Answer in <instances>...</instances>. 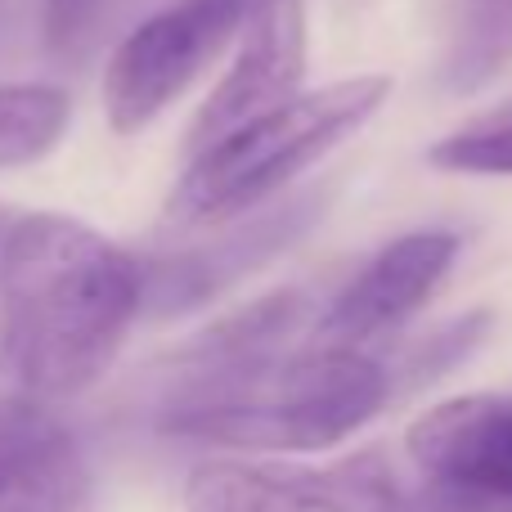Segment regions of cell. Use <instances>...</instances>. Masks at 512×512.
<instances>
[{"label":"cell","instance_id":"obj_3","mask_svg":"<svg viewBox=\"0 0 512 512\" xmlns=\"http://www.w3.org/2000/svg\"><path fill=\"white\" fill-rule=\"evenodd\" d=\"M387 95L391 77H346L288 99L221 144L194 153L167 198V216L176 225H216L252 212L342 149L369 117L382 113Z\"/></svg>","mask_w":512,"mask_h":512},{"label":"cell","instance_id":"obj_13","mask_svg":"<svg viewBox=\"0 0 512 512\" xmlns=\"http://www.w3.org/2000/svg\"><path fill=\"white\" fill-rule=\"evenodd\" d=\"M9 221H14V216L5 212V207H0V248H5V234H9Z\"/></svg>","mask_w":512,"mask_h":512},{"label":"cell","instance_id":"obj_5","mask_svg":"<svg viewBox=\"0 0 512 512\" xmlns=\"http://www.w3.org/2000/svg\"><path fill=\"white\" fill-rule=\"evenodd\" d=\"M261 0H176L144 18L104 68V117L117 135L153 126L248 27Z\"/></svg>","mask_w":512,"mask_h":512},{"label":"cell","instance_id":"obj_10","mask_svg":"<svg viewBox=\"0 0 512 512\" xmlns=\"http://www.w3.org/2000/svg\"><path fill=\"white\" fill-rule=\"evenodd\" d=\"M72 117L68 90L45 81H0V171L41 162L59 149Z\"/></svg>","mask_w":512,"mask_h":512},{"label":"cell","instance_id":"obj_11","mask_svg":"<svg viewBox=\"0 0 512 512\" xmlns=\"http://www.w3.org/2000/svg\"><path fill=\"white\" fill-rule=\"evenodd\" d=\"M427 162L454 176H512V122L445 135L427 149Z\"/></svg>","mask_w":512,"mask_h":512},{"label":"cell","instance_id":"obj_12","mask_svg":"<svg viewBox=\"0 0 512 512\" xmlns=\"http://www.w3.org/2000/svg\"><path fill=\"white\" fill-rule=\"evenodd\" d=\"M108 0H45V41L59 54H72L86 45V36L99 27Z\"/></svg>","mask_w":512,"mask_h":512},{"label":"cell","instance_id":"obj_1","mask_svg":"<svg viewBox=\"0 0 512 512\" xmlns=\"http://www.w3.org/2000/svg\"><path fill=\"white\" fill-rule=\"evenodd\" d=\"M144 288L140 261L86 221L14 216L0 248V360L18 391L59 405L95 387L140 315Z\"/></svg>","mask_w":512,"mask_h":512},{"label":"cell","instance_id":"obj_4","mask_svg":"<svg viewBox=\"0 0 512 512\" xmlns=\"http://www.w3.org/2000/svg\"><path fill=\"white\" fill-rule=\"evenodd\" d=\"M414 486L391 512H512V391H472L414 418Z\"/></svg>","mask_w":512,"mask_h":512},{"label":"cell","instance_id":"obj_6","mask_svg":"<svg viewBox=\"0 0 512 512\" xmlns=\"http://www.w3.org/2000/svg\"><path fill=\"white\" fill-rule=\"evenodd\" d=\"M405 490L387 454L364 450L337 463L207 459L189 472V512H391Z\"/></svg>","mask_w":512,"mask_h":512},{"label":"cell","instance_id":"obj_8","mask_svg":"<svg viewBox=\"0 0 512 512\" xmlns=\"http://www.w3.org/2000/svg\"><path fill=\"white\" fill-rule=\"evenodd\" d=\"M454 256H459V239L445 230H418L387 243L328 301L315 324V342L369 351V342L396 333L405 319H414L427 306V297L454 270Z\"/></svg>","mask_w":512,"mask_h":512},{"label":"cell","instance_id":"obj_2","mask_svg":"<svg viewBox=\"0 0 512 512\" xmlns=\"http://www.w3.org/2000/svg\"><path fill=\"white\" fill-rule=\"evenodd\" d=\"M391 373L378 355L319 346L256 355L207 373L176 396L158 427L176 441H203L239 454H315L342 445L378 418Z\"/></svg>","mask_w":512,"mask_h":512},{"label":"cell","instance_id":"obj_9","mask_svg":"<svg viewBox=\"0 0 512 512\" xmlns=\"http://www.w3.org/2000/svg\"><path fill=\"white\" fill-rule=\"evenodd\" d=\"M90 468L50 400L0 391V512H86Z\"/></svg>","mask_w":512,"mask_h":512},{"label":"cell","instance_id":"obj_7","mask_svg":"<svg viewBox=\"0 0 512 512\" xmlns=\"http://www.w3.org/2000/svg\"><path fill=\"white\" fill-rule=\"evenodd\" d=\"M239 36L243 41L230 72L198 104L185 131L189 158L301 95V81H306V5L301 0H261Z\"/></svg>","mask_w":512,"mask_h":512}]
</instances>
